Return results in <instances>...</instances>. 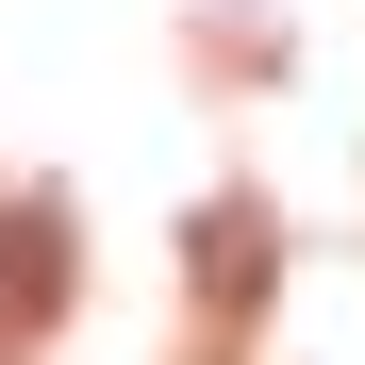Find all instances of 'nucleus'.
<instances>
[{"mask_svg":"<svg viewBox=\"0 0 365 365\" xmlns=\"http://www.w3.org/2000/svg\"><path fill=\"white\" fill-rule=\"evenodd\" d=\"M50 282H67V216L50 200H0V332H34Z\"/></svg>","mask_w":365,"mask_h":365,"instance_id":"1","label":"nucleus"},{"mask_svg":"<svg viewBox=\"0 0 365 365\" xmlns=\"http://www.w3.org/2000/svg\"><path fill=\"white\" fill-rule=\"evenodd\" d=\"M266 266H282L266 216H200V282H216V299H266Z\"/></svg>","mask_w":365,"mask_h":365,"instance_id":"2","label":"nucleus"}]
</instances>
